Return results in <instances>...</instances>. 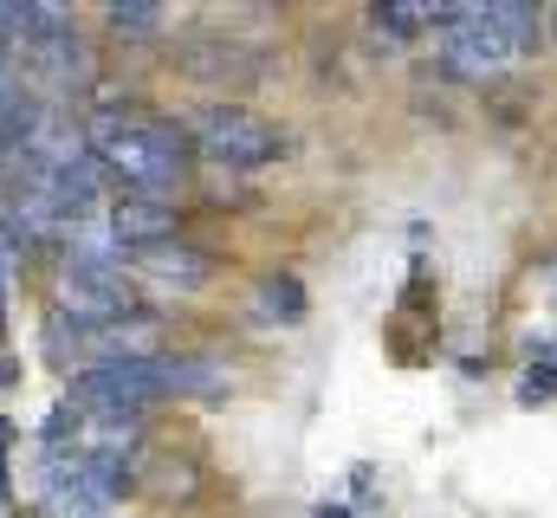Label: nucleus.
Listing matches in <instances>:
<instances>
[{
	"instance_id": "14",
	"label": "nucleus",
	"mask_w": 557,
	"mask_h": 518,
	"mask_svg": "<svg viewBox=\"0 0 557 518\" xmlns=\"http://www.w3.org/2000/svg\"><path fill=\"white\" fill-rule=\"evenodd\" d=\"M552 33H557V7H552Z\"/></svg>"
},
{
	"instance_id": "5",
	"label": "nucleus",
	"mask_w": 557,
	"mask_h": 518,
	"mask_svg": "<svg viewBox=\"0 0 557 518\" xmlns=\"http://www.w3.org/2000/svg\"><path fill=\"white\" fill-rule=\"evenodd\" d=\"M111 234H117V247L156 254V247H169L175 214H169L162 201H117V208H111Z\"/></svg>"
},
{
	"instance_id": "4",
	"label": "nucleus",
	"mask_w": 557,
	"mask_h": 518,
	"mask_svg": "<svg viewBox=\"0 0 557 518\" xmlns=\"http://www.w3.org/2000/svg\"><path fill=\"white\" fill-rule=\"evenodd\" d=\"M441 59L454 72H467V78H486V72H499L512 59V46L499 39V26L486 20V7H454V26L441 39Z\"/></svg>"
},
{
	"instance_id": "9",
	"label": "nucleus",
	"mask_w": 557,
	"mask_h": 518,
	"mask_svg": "<svg viewBox=\"0 0 557 518\" xmlns=\"http://www.w3.org/2000/svg\"><path fill=\"white\" fill-rule=\"evenodd\" d=\"M111 26H117V33H156V26H162V7H143V0H117V7H111Z\"/></svg>"
},
{
	"instance_id": "8",
	"label": "nucleus",
	"mask_w": 557,
	"mask_h": 518,
	"mask_svg": "<svg viewBox=\"0 0 557 518\" xmlns=\"http://www.w3.org/2000/svg\"><path fill=\"white\" fill-rule=\"evenodd\" d=\"M260 318H278V324H298L305 318V285L292 272H278V279L260 285Z\"/></svg>"
},
{
	"instance_id": "6",
	"label": "nucleus",
	"mask_w": 557,
	"mask_h": 518,
	"mask_svg": "<svg viewBox=\"0 0 557 518\" xmlns=\"http://www.w3.org/2000/svg\"><path fill=\"white\" fill-rule=\"evenodd\" d=\"M143 266H149L162 285H182V292H195V285L208 279V259L182 254V247H156V254H143Z\"/></svg>"
},
{
	"instance_id": "11",
	"label": "nucleus",
	"mask_w": 557,
	"mask_h": 518,
	"mask_svg": "<svg viewBox=\"0 0 557 518\" xmlns=\"http://www.w3.org/2000/svg\"><path fill=\"white\" fill-rule=\"evenodd\" d=\"M13 247H7V227H0V324H7V266H13Z\"/></svg>"
},
{
	"instance_id": "3",
	"label": "nucleus",
	"mask_w": 557,
	"mask_h": 518,
	"mask_svg": "<svg viewBox=\"0 0 557 518\" xmlns=\"http://www.w3.org/2000/svg\"><path fill=\"white\" fill-rule=\"evenodd\" d=\"M65 311H72V318H91V324L131 318V292H124L117 266L104 254H78L65 266Z\"/></svg>"
},
{
	"instance_id": "2",
	"label": "nucleus",
	"mask_w": 557,
	"mask_h": 518,
	"mask_svg": "<svg viewBox=\"0 0 557 518\" xmlns=\"http://www.w3.org/2000/svg\"><path fill=\"white\" fill-rule=\"evenodd\" d=\"M195 136H201V149H208L214 162H227V169H260V162L285 156V136H278L267 118L240 111V104H201V111H195Z\"/></svg>"
},
{
	"instance_id": "7",
	"label": "nucleus",
	"mask_w": 557,
	"mask_h": 518,
	"mask_svg": "<svg viewBox=\"0 0 557 518\" xmlns=\"http://www.w3.org/2000/svg\"><path fill=\"white\" fill-rule=\"evenodd\" d=\"M486 20L499 26V39H506L512 52H532V46H539V13H532V7H519V0H499V7H486Z\"/></svg>"
},
{
	"instance_id": "13",
	"label": "nucleus",
	"mask_w": 557,
	"mask_h": 518,
	"mask_svg": "<svg viewBox=\"0 0 557 518\" xmlns=\"http://www.w3.org/2000/svg\"><path fill=\"white\" fill-rule=\"evenodd\" d=\"M7 377H13V363H0V383H7Z\"/></svg>"
},
{
	"instance_id": "12",
	"label": "nucleus",
	"mask_w": 557,
	"mask_h": 518,
	"mask_svg": "<svg viewBox=\"0 0 557 518\" xmlns=\"http://www.w3.org/2000/svg\"><path fill=\"white\" fill-rule=\"evenodd\" d=\"M318 518H350V513H344V506H324V513H318Z\"/></svg>"
},
{
	"instance_id": "1",
	"label": "nucleus",
	"mask_w": 557,
	"mask_h": 518,
	"mask_svg": "<svg viewBox=\"0 0 557 518\" xmlns=\"http://www.w3.org/2000/svg\"><path fill=\"white\" fill-rule=\"evenodd\" d=\"M98 156L104 169H117L131 188H175L182 169H188V143L175 124H156V118H104L98 124Z\"/></svg>"
},
{
	"instance_id": "10",
	"label": "nucleus",
	"mask_w": 557,
	"mask_h": 518,
	"mask_svg": "<svg viewBox=\"0 0 557 518\" xmlns=\"http://www.w3.org/2000/svg\"><path fill=\"white\" fill-rule=\"evenodd\" d=\"M519 395H525V402H545V395H557V370H545V377L532 370V377H525V388H519Z\"/></svg>"
}]
</instances>
